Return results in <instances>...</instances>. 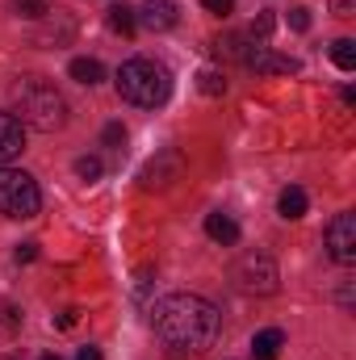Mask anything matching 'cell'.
Listing matches in <instances>:
<instances>
[{
  "instance_id": "obj_1",
  "label": "cell",
  "mask_w": 356,
  "mask_h": 360,
  "mask_svg": "<svg viewBox=\"0 0 356 360\" xmlns=\"http://www.w3.org/2000/svg\"><path fill=\"white\" fill-rule=\"evenodd\" d=\"M151 327L160 335V344L177 356H193L214 348L218 331H222V314L214 302L197 297V293H168L155 302L151 310Z\"/></svg>"
},
{
  "instance_id": "obj_2",
  "label": "cell",
  "mask_w": 356,
  "mask_h": 360,
  "mask_svg": "<svg viewBox=\"0 0 356 360\" xmlns=\"http://www.w3.org/2000/svg\"><path fill=\"white\" fill-rule=\"evenodd\" d=\"M117 92L139 109H155L172 96V72L151 55H134L117 68Z\"/></svg>"
},
{
  "instance_id": "obj_3",
  "label": "cell",
  "mask_w": 356,
  "mask_h": 360,
  "mask_svg": "<svg viewBox=\"0 0 356 360\" xmlns=\"http://www.w3.org/2000/svg\"><path fill=\"white\" fill-rule=\"evenodd\" d=\"M13 105L21 113L17 122L34 126L42 134H55V130L68 126V101H63V92L55 89V84H46V80H21L13 89Z\"/></svg>"
},
{
  "instance_id": "obj_4",
  "label": "cell",
  "mask_w": 356,
  "mask_h": 360,
  "mask_svg": "<svg viewBox=\"0 0 356 360\" xmlns=\"http://www.w3.org/2000/svg\"><path fill=\"white\" fill-rule=\"evenodd\" d=\"M42 210V193L38 180L21 168H0V214L4 218H34Z\"/></svg>"
},
{
  "instance_id": "obj_5",
  "label": "cell",
  "mask_w": 356,
  "mask_h": 360,
  "mask_svg": "<svg viewBox=\"0 0 356 360\" xmlns=\"http://www.w3.org/2000/svg\"><path fill=\"white\" fill-rule=\"evenodd\" d=\"M231 281H235L243 293H252V297H268V293H276L281 272H276V264H272V256H265V252H248V256H239V264L231 269Z\"/></svg>"
},
{
  "instance_id": "obj_6",
  "label": "cell",
  "mask_w": 356,
  "mask_h": 360,
  "mask_svg": "<svg viewBox=\"0 0 356 360\" xmlns=\"http://www.w3.org/2000/svg\"><path fill=\"white\" fill-rule=\"evenodd\" d=\"M327 256L336 260V264H356V214H336L331 222H327Z\"/></svg>"
},
{
  "instance_id": "obj_7",
  "label": "cell",
  "mask_w": 356,
  "mask_h": 360,
  "mask_svg": "<svg viewBox=\"0 0 356 360\" xmlns=\"http://www.w3.org/2000/svg\"><path fill=\"white\" fill-rule=\"evenodd\" d=\"M243 68H252L256 76H293V72H298V59L276 55L272 46H252L248 59H243Z\"/></svg>"
},
{
  "instance_id": "obj_8",
  "label": "cell",
  "mask_w": 356,
  "mask_h": 360,
  "mask_svg": "<svg viewBox=\"0 0 356 360\" xmlns=\"http://www.w3.org/2000/svg\"><path fill=\"white\" fill-rule=\"evenodd\" d=\"M134 17H139V25H147L151 34H164V30H172L180 21V4L177 0H147L143 8H134Z\"/></svg>"
},
{
  "instance_id": "obj_9",
  "label": "cell",
  "mask_w": 356,
  "mask_h": 360,
  "mask_svg": "<svg viewBox=\"0 0 356 360\" xmlns=\"http://www.w3.org/2000/svg\"><path fill=\"white\" fill-rule=\"evenodd\" d=\"M21 151H25V126L17 122V113H4L0 109V168L13 164Z\"/></svg>"
},
{
  "instance_id": "obj_10",
  "label": "cell",
  "mask_w": 356,
  "mask_h": 360,
  "mask_svg": "<svg viewBox=\"0 0 356 360\" xmlns=\"http://www.w3.org/2000/svg\"><path fill=\"white\" fill-rule=\"evenodd\" d=\"M177 176H180V155H177V151H164L160 160H151V164L139 172L143 188H168Z\"/></svg>"
},
{
  "instance_id": "obj_11",
  "label": "cell",
  "mask_w": 356,
  "mask_h": 360,
  "mask_svg": "<svg viewBox=\"0 0 356 360\" xmlns=\"http://www.w3.org/2000/svg\"><path fill=\"white\" fill-rule=\"evenodd\" d=\"M205 235L214 239V243H222V248H235L239 243V222L231 218V214H205Z\"/></svg>"
},
{
  "instance_id": "obj_12",
  "label": "cell",
  "mask_w": 356,
  "mask_h": 360,
  "mask_svg": "<svg viewBox=\"0 0 356 360\" xmlns=\"http://www.w3.org/2000/svg\"><path fill=\"white\" fill-rule=\"evenodd\" d=\"M310 210V197H306V188H298V184H289V188H281V197H276V214L285 218V222H293V218H302Z\"/></svg>"
},
{
  "instance_id": "obj_13",
  "label": "cell",
  "mask_w": 356,
  "mask_h": 360,
  "mask_svg": "<svg viewBox=\"0 0 356 360\" xmlns=\"http://www.w3.org/2000/svg\"><path fill=\"white\" fill-rule=\"evenodd\" d=\"M281 348H285V331H281V327H265V331H256V340H252V360H276Z\"/></svg>"
},
{
  "instance_id": "obj_14",
  "label": "cell",
  "mask_w": 356,
  "mask_h": 360,
  "mask_svg": "<svg viewBox=\"0 0 356 360\" xmlns=\"http://www.w3.org/2000/svg\"><path fill=\"white\" fill-rule=\"evenodd\" d=\"M105 21H109V30L122 34V38H134V30H139V17H134L130 4H113V8L105 13Z\"/></svg>"
},
{
  "instance_id": "obj_15",
  "label": "cell",
  "mask_w": 356,
  "mask_h": 360,
  "mask_svg": "<svg viewBox=\"0 0 356 360\" xmlns=\"http://www.w3.org/2000/svg\"><path fill=\"white\" fill-rule=\"evenodd\" d=\"M68 72H72V80H76V84H89V89L105 80V68H101L96 59H72V68H68Z\"/></svg>"
},
{
  "instance_id": "obj_16",
  "label": "cell",
  "mask_w": 356,
  "mask_h": 360,
  "mask_svg": "<svg viewBox=\"0 0 356 360\" xmlns=\"http://www.w3.org/2000/svg\"><path fill=\"white\" fill-rule=\"evenodd\" d=\"M214 51H218L222 59H239V63H243L252 46H248V38H243V34H222V38L214 42Z\"/></svg>"
},
{
  "instance_id": "obj_17",
  "label": "cell",
  "mask_w": 356,
  "mask_h": 360,
  "mask_svg": "<svg viewBox=\"0 0 356 360\" xmlns=\"http://www.w3.org/2000/svg\"><path fill=\"white\" fill-rule=\"evenodd\" d=\"M331 63L340 72H356V42L352 38H336L331 42Z\"/></svg>"
},
{
  "instance_id": "obj_18",
  "label": "cell",
  "mask_w": 356,
  "mask_h": 360,
  "mask_svg": "<svg viewBox=\"0 0 356 360\" xmlns=\"http://www.w3.org/2000/svg\"><path fill=\"white\" fill-rule=\"evenodd\" d=\"M272 30H276V17H272L268 8H260V13L252 17V30H248V38H252V42H268V38H272Z\"/></svg>"
},
{
  "instance_id": "obj_19",
  "label": "cell",
  "mask_w": 356,
  "mask_h": 360,
  "mask_svg": "<svg viewBox=\"0 0 356 360\" xmlns=\"http://www.w3.org/2000/svg\"><path fill=\"white\" fill-rule=\"evenodd\" d=\"M197 89L205 92V96H222L227 92V76L214 72V68H205V72H197Z\"/></svg>"
},
{
  "instance_id": "obj_20",
  "label": "cell",
  "mask_w": 356,
  "mask_h": 360,
  "mask_svg": "<svg viewBox=\"0 0 356 360\" xmlns=\"http://www.w3.org/2000/svg\"><path fill=\"white\" fill-rule=\"evenodd\" d=\"M13 13H17V17H30V21H38V17H46V13H51V4H46V0H13Z\"/></svg>"
},
{
  "instance_id": "obj_21",
  "label": "cell",
  "mask_w": 356,
  "mask_h": 360,
  "mask_svg": "<svg viewBox=\"0 0 356 360\" xmlns=\"http://www.w3.org/2000/svg\"><path fill=\"white\" fill-rule=\"evenodd\" d=\"M101 172H105V164H101V160H96V155H80V160H76V176L80 180H101Z\"/></svg>"
},
{
  "instance_id": "obj_22",
  "label": "cell",
  "mask_w": 356,
  "mask_h": 360,
  "mask_svg": "<svg viewBox=\"0 0 356 360\" xmlns=\"http://www.w3.org/2000/svg\"><path fill=\"white\" fill-rule=\"evenodd\" d=\"M101 139H105V147H122V143H126V126H122V122H109Z\"/></svg>"
},
{
  "instance_id": "obj_23",
  "label": "cell",
  "mask_w": 356,
  "mask_h": 360,
  "mask_svg": "<svg viewBox=\"0 0 356 360\" xmlns=\"http://www.w3.org/2000/svg\"><path fill=\"white\" fill-rule=\"evenodd\" d=\"M289 30L306 34V30H310V8H289Z\"/></svg>"
},
{
  "instance_id": "obj_24",
  "label": "cell",
  "mask_w": 356,
  "mask_h": 360,
  "mask_svg": "<svg viewBox=\"0 0 356 360\" xmlns=\"http://www.w3.org/2000/svg\"><path fill=\"white\" fill-rule=\"evenodd\" d=\"M13 260H17V264H34V260H38V243H21V248L13 252Z\"/></svg>"
},
{
  "instance_id": "obj_25",
  "label": "cell",
  "mask_w": 356,
  "mask_h": 360,
  "mask_svg": "<svg viewBox=\"0 0 356 360\" xmlns=\"http://www.w3.org/2000/svg\"><path fill=\"white\" fill-rule=\"evenodd\" d=\"M201 4H205L214 17H231V13H235V0H201Z\"/></svg>"
},
{
  "instance_id": "obj_26",
  "label": "cell",
  "mask_w": 356,
  "mask_h": 360,
  "mask_svg": "<svg viewBox=\"0 0 356 360\" xmlns=\"http://www.w3.org/2000/svg\"><path fill=\"white\" fill-rule=\"evenodd\" d=\"M76 314H80V310H63V314L55 319V327H59V331H72V327H76Z\"/></svg>"
},
{
  "instance_id": "obj_27",
  "label": "cell",
  "mask_w": 356,
  "mask_h": 360,
  "mask_svg": "<svg viewBox=\"0 0 356 360\" xmlns=\"http://www.w3.org/2000/svg\"><path fill=\"white\" fill-rule=\"evenodd\" d=\"M76 360H101V348H92V344H84V348L76 352Z\"/></svg>"
},
{
  "instance_id": "obj_28",
  "label": "cell",
  "mask_w": 356,
  "mask_h": 360,
  "mask_svg": "<svg viewBox=\"0 0 356 360\" xmlns=\"http://www.w3.org/2000/svg\"><path fill=\"white\" fill-rule=\"evenodd\" d=\"M331 4H336L340 17H352V0H331Z\"/></svg>"
},
{
  "instance_id": "obj_29",
  "label": "cell",
  "mask_w": 356,
  "mask_h": 360,
  "mask_svg": "<svg viewBox=\"0 0 356 360\" xmlns=\"http://www.w3.org/2000/svg\"><path fill=\"white\" fill-rule=\"evenodd\" d=\"M42 360H63V356H55V352H46V356H42Z\"/></svg>"
},
{
  "instance_id": "obj_30",
  "label": "cell",
  "mask_w": 356,
  "mask_h": 360,
  "mask_svg": "<svg viewBox=\"0 0 356 360\" xmlns=\"http://www.w3.org/2000/svg\"><path fill=\"white\" fill-rule=\"evenodd\" d=\"M4 360H17V356H4Z\"/></svg>"
}]
</instances>
